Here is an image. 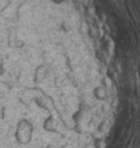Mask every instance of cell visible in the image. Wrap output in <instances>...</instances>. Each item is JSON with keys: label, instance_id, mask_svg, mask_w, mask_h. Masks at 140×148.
<instances>
[{"label": "cell", "instance_id": "3", "mask_svg": "<svg viewBox=\"0 0 140 148\" xmlns=\"http://www.w3.org/2000/svg\"><path fill=\"white\" fill-rule=\"evenodd\" d=\"M4 116H5V108L2 105V103L0 102V123L4 119Z\"/></svg>", "mask_w": 140, "mask_h": 148}, {"label": "cell", "instance_id": "2", "mask_svg": "<svg viewBox=\"0 0 140 148\" xmlns=\"http://www.w3.org/2000/svg\"><path fill=\"white\" fill-rule=\"evenodd\" d=\"M45 74H46V69L45 67L42 66L39 67L37 71V80L38 81H42L44 78H45Z\"/></svg>", "mask_w": 140, "mask_h": 148}, {"label": "cell", "instance_id": "1", "mask_svg": "<svg viewBox=\"0 0 140 148\" xmlns=\"http://www.w3.org/2000/svg\"><path fill=\"white\" fill-rule=\"evenodd\" d=\"M33 134V125L26 119H21L16 128L15 138L19 143L26 145L30 142Z\"/></svg>", "mask_w": 140, "mask_h": 148}]
</instances>
